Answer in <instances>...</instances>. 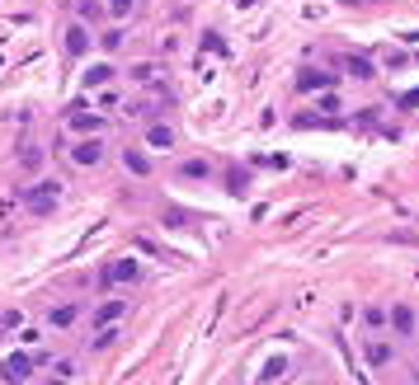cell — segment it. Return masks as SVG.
<instances>
[{
  "label": "cell",
  "instance_id": "1",
  "mask_svg": "<svg viewBox=\"0 0 419 385\" xmlns=\"http://www.w3.org/2000/svg\"><path fill=\"white\" fill-rule=\"evenodd\" d=\"M19 202H24L33 216H48V211H57V202H61V183H57V179H38V183H28L24 193H19Z\"/></svg>",
  "mask_w": 419,
  "mask_h": 385
},
{
  "label": "cell",
  "instance_id": "2",
  "mask_svg": "<svg viewBox=\"0 0 419 385\" xmlns=\"http://www.w3.org/2000/svg\"><path fill=\"white\" fill-rule=\"evenodd\" d=\"M137 278H142V263H137V258H113L104 273H99L104 287H128V282H137Z\"/></svg>",
  "mask_w": 419,
  "mask_h": 385
},
{
  "label": "cell",
  "instance_id": "3",
  "mask_svg": "<svg viewBox=\"0 0 419 385\" xmlns=\"http://www.w3.org/2000/svg\"><path fill=\"white\" fill-rule=\"evenodd\" d=\"M387 324H391L396 338H415V310L405 306V301H396V306L387 310Z\"/></svg>",
  "mask_w": 419,
  "mask_h": 385
},
{
  "label": "cell",
  "instance_id": "4",
  "mask_svg": "<svg viewBox=\"0 0 419 385\" xmlns=\"http://www.w3.org/2000/svg\"><path fill=\"white\" fill-rule=\"evenodd\" d=\"M71 160H76V165H99V160H104V141H99V132H95V136H80L76 146H71Z\"/></svg>",
  "mask_w": 419,
  "mask_h": 385
},
{
  "label": "cell",
  "instance_id": "5",
  "mask_svg": "<svg viewBox=\"0 0 419 385\" xmlns=\"http://www.w3.org/2000/svg\"><path fill=\"white\" fill-rule=\"evenodd\" d=\"M0 376H5L10 385H24L28 376H33V357H24V353H10V357H5V366H0Z\"/></svg>",
  "mask_w": 419,
  "mask_h": 385
},
{
  "label": "cell",
  "instance_id": "6",
  "mask_svg": "<svg viewBox=\"0 0 419 385\" xmlns=\"http://www.w3.org/2000/svg\"><path fill=\"white\" fill-rule=\"evenodd\" d=\"M123 315H128V301H118V296H113V301H99V306H95V329H104V324H118Z\"/></svg>",
  "mask_w": 419,
  "mask_h": 385
},
{
  "label": "cell",
  "instance_id": "7",
  "mask_svg": "<svg viewBox=\"0 0 419 385\" xmlns=\"http://www.w3.org/2000/svg\"><path fill=\"white\" fill-rule=\"evenodd\" d=\"M297 90H306V94H311V90H335V76H330V71H315V66H306V71L297 76Z\"/></svg>",
  "mask_w": 419,
  "mask_h": 385
},
{
  "label": "cell",
  "instance_id": "8",
  "mask_svg": "<svg viewBox=\"0 0 419 385\" xmlns=\"http://www.w3.org/2000/svg\"><path fill=\"white\" fill-rule=\"evenodd\" d=\"M90 43H95V38H90V28H85V24H71V28H66V52H71V56H85Z\"/></svg>",
  "mask_w": 419,
  "mask_h": 385
},
{
  "label": "cell",
  "instance_id": "9",
  "mask_svg": "<svg viewBox=\"0 0 419 385\" xmlns=\"http://www.w3.org/2000/svg\"><path fill=\"white\" fill-rule=\"evenodd\" d=\"M363 353H367V362H372V366H387V362H391V338H367L363 343Z\"/></svg>",
  "mask_w": 419,
  "mask_h": 385
},
{
  "label": "cell",
  "instance_id": "10",
  "mask_svg": "<svg viewBox=\"0 0 419 385\" xmlns=\"http://www.w3.org/2000/svg\"><path fill=\"white\" fill-rule=\"evenodd\" d=\"M288 371H292L288 357H269V362H264V371H260V385H278Z\"/></svg>",
  "mask_w": 419,
  "mask_h": 385
},
{
  "label": "cell",
  "instance_id": "11",
  "mask_svg": "<svg viewBox=\"0 0 419 385\" xmlns=\"http://www.w3.org/2000/svg\"><path fill=\"white\" fill-rule=\"evenodd\" d=\"M76 320H80V306H52L48 310V324H52V329H71Z\"/></svg>",
  "mask_w": 419,
  "mask_h": 385
},
{
  "label": "cell",
  "instance_id": "12",
  "mask_svg": "<svg viewBox=\"0 0 419 385\" xmlns=\"http://www.w3.org/2000/svg\"><path fill=\"white\" fill-rule=\"evenodd\" d=\"M344 71H349V76H358V80H372V76H377V66H372L367 56H344Z\"/></svg>",
  "mask_w": 419,
  "mask_h": 385
},
{
  "label": "cell",
  "instance_id": "13",
  "mask_svg": "<svg viewBox=\"0 0 419 385\" xmlns=\"http://www.w3.org/2000/svg\"><path fill=\"white\" fill-rule=\"evenodd\" d=\"M108 80H113V66L99 61V66H90V71H85V90H99V85H108Z\"/></svg>",
  "mask_w": 419,
  "mask_h": 385
},
{
  "label": "cell",
  "instance_id": "14",
  "mask_svg": "<svg viewBox=\"0 0 419 385\" xmlns=\"http://www.w3.org/2000/svg\"><path fill=\"white\" fill-rule=\"evenodd\" d=\"M71 127H76L80 136H90V132L104 127V118H99V113H76V118H71Z\"/></svg>",
  "mask_w": 419,
  "mask_h": 385
},
{
  "label": "cell",
  "instance_id": "15",
  "mask_svg": "<svg viewBox=\"0 0 419 385\" xmlns=\"http://www.w3.org/2000/svg\"><path fill=\"white\" fill-rule=\"evenodd\" d=\"M123 165H128V174H142V179L151 174V160H146L142 151H123Z\"/></svg>",
  "mask_w": 419,
  "mask_h": 385
},
{
  "label": "cell",
  "instance_id": "16",
  "mask_svg": "<svg viewBox=\"0 0 419 385\" xmlns=\"http://www.w3.org/2000/svg\"><path fill=\"white\" fill-rule=\"evenodd\" d=\"M146 141H151V146H156V151H170V146H175V132L165 127V123H156V127L146 132Z\"/></svg>",
  "mask_w": 419,
  "mask_h": 385
},
{
  "label": "cell",
  "instance_id": "17",
  "mask_svg": "<svg viewBox=\"0 0 419 385\" xmlns=\"http://www.w3.org/2000/svg\"><path fill=\"white\" fill-rule=\"evenodd\" d=\"M118 343V324H104V329H95V338H90V348H113Z\"/></svg>",
  "mask_w": 419,
  "mask_h": 385
},
{
  "label": "cell",
  "instance_id": "18",
  "mask_svg": "<svg viewBox=\"0 0 419 385\" xmlns=\"http://www.w3.org/2000/svg\"><path fill=\"white\" fill-rule=\"evenodd\" d=\"M71 376H76V362H71V357L52 362V385H66V381H71Z\"/></svg>",
  "mask_w": 419,
  "mask_h": 385
},
{
  "label": "cell",
  "instance_id": "19",
  "mask_svg": "<svg viewBox=\"0 0 419 385\" xmlns=\"http://www.w3.org/2000/svg\"><path fill=\"white\" fill-rule=\"evenodd\" d=\"M123 38H128L123 28H108L104 38H99V48H104V52H118V48H123Z\"/></svg>",
  "mask_w": 419,
  "mask_h": 385
},
{
  "label": "cell",
  "instance_id": "20",
  "mask_svg": "<svg viewBox=\"0 0 419 385\" xmlns=\"http://www.w3.org/2000/svg\"><path fill=\"white\" fill-rule=\"evenodd\" d=\"M184 179H208V160H184Z\"/></svg>",
  "mask_w": 419,
  "mask_h": 385
},
{
  "label": "cell",
  "instance_id": "21",
  "mask_svg": "<svg viewBox=\"0 0 419 385\" xmlns=\"http://www.w3.org/2000/svg\"><path fill=\"white\" fill-rule=\"evenodd\" d=\"M363 320H367V329H382V324H387V310H382V306H367Z\"/></svg>",
  "mask_w": 419,
  "mask_h": 385
},
{
  "label": "cell",
  "instance_id": "22",
  "mask_svg": "<svg viewBox=\"0 0 419 385\" xmlns=\"http://www.w3.org/2000/svg\"><path fill=\"white\" fill-rule=\"evenodd\" d=\"M226 193H245V169H231V174H226Z\"/></svg>",
  "mask_w": 419,
  "mask_h": 385
},
{
  "label": "cell",
  "instance_id": "23",
  "mask_svg": "<svg viewBox=\"0 0 419 385\" xmlns=\"http://www.w3.org/2000/svg\"><path fill=\"white\" fill-rule=\"evenodd\" d=\"M108 14H113V19H128V14H132V0H108Z\"/></svg>",
  "mask_w": 419,
  "mask_h": 385
},
{
  "label": "cell",
  "instance_id": "24",
  "mask_svg": "<svg viewBox=\"0 0 419 385\" xmlns=\"http://www.w3.org/2000/svg\"><path fill=\"white\" fill-rule=\"evenodd\" d=\"M38 165H43V151H38V146H28V151H24V169H38Z\"/></svg>",
  "mask_w": 419,
  "mask_h": 385
},
{
  "label": "cell",
  "instance_id": "25",
  "mask_svg": "<svg viewBox=\"0 0 419 385\" xmlns=\"http://www.w3.org/2000/svg\"><path fill=\"white\" fill-rule=\"evenodd\" d=\"M405 61H410V56H405V52H387V66H391V71H400V66H405Z\"/></svg>",
  "mask_w": 419,
  "mask_h": 385
},
{
  "label": "cell",
  "instance_id": "26",
  "mask_svg": "<svg viewBox=\"0 0 419 385\" xmlns=\"http://www.w3.org/2000/svg\"><path fill=\"white\" fill-rule=\"evenodd\" d=\"M400 108H419V90H410V94L400 99Z\"/></svg>",
  "mask_w": 419,
  "mask_h": 385
},
{
  "label": "cell",
  "instance_id": "27",
  "mask_svg": "<svg viewBox=\"0 0 419 385\" xmlns=\"http://www.w3.org/2000/svg\"><path fill=\"white\" fill-rule=\"evenodd\" d=\"M344 5H358V0H344Z\"/></svg>",
  "mask_w": 419,
  "mask_h": 385
}]
</instances>
